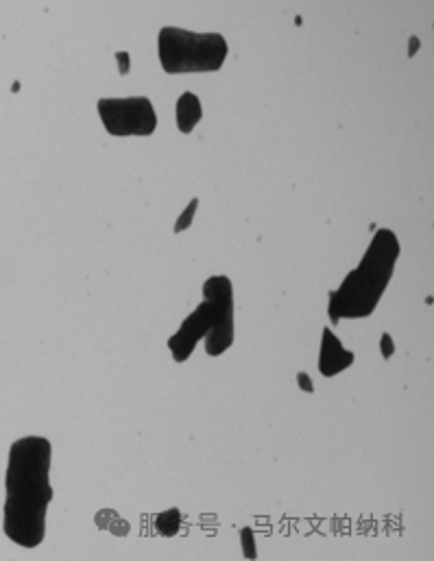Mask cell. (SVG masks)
Returning <instances> with one entry per match:
<instances>
[{"label": "cell", "mask_w": 434, "mask_h": 561, "mask_svg": "<svg viewBox=\"0 0 434 561\" xmlns=\"http://www.w3.org/2000/svg\"><path fill=\"white\" fill-rule=\"evenodd\" d=\"M201 341L212 358L231 350L236 341L233 284L227 276H212L203 282V302L181 321L166 345L175 363H186Z\"/></svg>", "instance_id": "obj_3"}, {"label": "cell", "mask_w": 434, "mask_h": 561, "mask_svg": "<svg viewBox=\"0 0 434 561\" xmlns=\"http://www.w3.org/2000/svg\"><path fill=\"white\" fill-rule=\"evenodd\" d=\"M155 529L164 537H175V535L179 533V529H181V511L173 507V509H166V511L157 513Z\"/></svg>", "instance_id": "obj_8"}, {"label": "cell", "mask_w": 434, "mask_h": 561, "mask_svg": "<svg viewBox=\"0 0 434 561\" xmlns=\"http://www.w3.org/2000/svg\"><path fill=\"white\" fill-rule=\"evenodd\" d=\"M97 112L114 138H149L157 129V112L149 97L99 99Z\"/></svg>", "instance_id": "obj_5"}, {"label": "cell", "mask_w": 434, "mask_h": 561, "mask_svg": "<svg viewBox=\"0 0 434 561\" xmlns=\"http://www.w3.org/2000/svg\"><path fill=\"white\" fill-rule=\"evenodd\" d=\"M356 363V354L347 350L341 339L332 332V328H323L321 350H319V372L323 378H334L343 374Z\"/></svg>", "instance_id": "obj_6"}, {"label": "cell", "mask_w": 434, "mask_h": 561, "mask_svg": "<svg viewBox=\"0 0 434 561\" xmlns=\"http://www.w3.org/2000/svg\"><path fill=\"white\" fill-rule=\"evenodd\" d=\"M417 49H419V40H417V38H410V49H408V55L413 57Z\"/></svg>", "instance_id": "obj_14"}, {"label": "cell", "mask_w": 434, "mask_h": 561, "mask_svg": "<svg viewBox=\"0 0 434 561\" xmlns=\"http://www.w3.org/2000/svg\"><path fill=\"white\" fill-rule=\"evenodd\" d=\"M380 354H382L384 361H389V358L395 354V341H393V337L389 332H384L380 337Z\"/></svg>", "instance_id": "obj_11"}, {"label": "cell", "mask_w": 434, "mask_h": 561, "mask_svg": "<svg viewBox=\"0 0 434 561\" xmlns=\"http://www.w3.org/2000/svg\"><path fill=\"white\" fill-rule=\"evenodd\" d=\"M203 121V105L194 92H183L175 103V123L181 134H192L196 125Z\"/></svg>", "instance_id": "obj_7"}, {"label": "cell", "mask_w": 434, "mask_h": 561, "mask_svg": "<svg viewBox=\"0 0 434 561\" xmlns=\"http://www.w3.org/2000/svg\"><path fill=\"white\" fill-rule=\"evenodd\" d=\"M227 55L229 44L222 33L164 27L157 35V57L166 75L218 73Z\"/></svg>", "instance_id": "obj_4"}, {"label": "cell", "mask_w": 434, "mask_h": 561, "mask_svg": "<svg viewBox=\"0 0 434 561\" xmlns=\"http://www.w3.org/2000/svg\"><path fill=\"white\" fill-rule=\"evenodd\" d=\"M53 446L42 435L16 439L5 472L3 531L20 548H38L46 537V516L53 503Z\"/></svg>", "instance_id": "obj_1"}, {"label": "cell", "mask_w": 434, "mask_h": 561, "mask_svg": "<svg viewBox=\"0 0 434 561\" xmlns=\"http://www.w3.org/2000/svg\"><path fill=\"white\" fill-rule=\"evenodd\" d=\"M240 551L244 555V559H257V548H255V535H253V529L244 527L240 529Z\"/></svg>", "instance_id": "obj_10"}, {"label": "cell", "mask_w": 434, "mask_h": 561, "mask_svg": "<svg viewBox=\"0 0 434 561\" xmlns=\"http://www.w3.org/2000/svg\"><path fill=\"white\" fill-rule=\"evenodd\" d=\"M116 62H118V70H120V75H129V53L120 51V53H116Z\"/></svg>", "instance_id": "obj_13"}, {"label": "cell", "mask_w": 434, "mask_h": 561, "mask_svg": "<svg viewBox=\"0 0 434 561\" xmlns=\"http://www.w3.org/2000/svg\"><path fill=\"white\" fill-rule=\"evenodd\" d=\"M196 210H199V197L188 201V206L181 210V214L177 217V221H175V225H173V232L175 234H181V232H186L188 228H190V225L194 223Z\"/></svg>", "instance_id": "obj_9"}, {"label": "cell", "mask_w": 434, "mask_h": 561, "mask_svg": "<svg viewBox=\"0 0 434 561\" xmlns=\"http://www.w3.org/2000/svg\"><path fill=\"white\" fill-rule=\"evenodd\" d=\"M400 254L402 245L393 230L382 228L375 232L358 267L351 269L341 286L330 293L327 317L334 324L343 319L371 317L393 280Z\"/></svg>", "instance_id": "obj_2"}, {"label": "cell", "mask_w": 434, "mask_h": 561, "mask_svg": "<svg viewBox=\"0 0 434 561\" xmlns=\"http://www.w3.org/2000/svg\"><path fill=\"white\" fill-rule=\"evenodd\" d=\"M297 387L301 391H306V393H314V383H312V378L306 372H299L297 374Z\"/></svg>", "instance_id": "obj_12"}]
</instances>
